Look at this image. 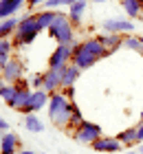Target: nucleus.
Returning a JSON list of instances; mask_svg holds the SVG:
<instances>
[{
  "label": "nucleus",
  "instance_id": "obj_34",
  "mask_svg": "<svg viewBox=\"0 0 143 154\" xmlns=\"http://www.w3.org/2000/svg\"><path fill=\"white\" fill-rule=\"evenodd\" d=\"M20 154H35V152H31V150H22Z\"/></svg>",
  "mask_w": 143,
  "mask_h": 154
},
{
  "label": "nucleus",
  "instance_id": "obj_18",
  "mask_svg": "<svg viewBox=\"0 0 143 154\" xmlns=\"http://www.w3.org/2000/svg\"><path fill=\"white\" fill-rule=\"evenodd\" d=\"M123 11L130 18L143 16V0H126V2H123Z\"/></svg>",
  "mask_w": 143,
  "mask_h": 154
},
{
  "label": "nucleus",
  "instance_id": "obj_30",
  "mask_svg": "<svg viewBox=\"0 0 143 154\" xmlns=\"http://www.w3.org/2000/svg\"><path fill=\"white\" fill-rule=\"evenodd\" d=\"M29 2V7H38V5H46L48 0H26Z\"/></svg>",
  "mask_w": 143,
  "mask_h": 154
},
{
  "label": "nucleus",
  "instance_id": "obj_39",
  "mask_svg": "<svg viewBox=\"0 0 143 154\" xmlns=\"http://www.w3.org/2000/svg\"><path fill=\"white\" fill-rule=\"evenodd\" d=\"M141 55H143V48H141Z\"/></svg>",
  "mask_w": 143,
  "mask_h": 154
},
{
  "label": "nucleus",
  "instance_id": "obj_3",
  "mask_svg": "<svg viewBox=\"0 0 143 154\" xmlns=\"http://www.w3.org/2000/svg\"><path fill=\"white\" fill-rule=\"evenodd\" d=\"M40 33V24H38V13L35 16H26L24 20H20L18 29H16V44H31Z\"/></svg>",
  "mask_w": 143,
  "mask_h": 154
},
{
  "label": "nucleus",
  "instance_id": "obj_5",
  "mask_svg": "<svg viewBox=\"0 0 143 154\" xmlns=\"http://www.w3.org/2000/svg\"><path fill=\"white\" fill-rule=\"evenodd\" d=\"M101 137V128L92 121H82L77 125V132H75V141L79 143H95L97 139Z\"/></svg>",
  "mask_w": 143,
  "mask_h": 154
},
{
  "label": "nucleus",
  "instance_id": "obj_13",
  "mask_svg": "<svg viewBox=\"0 0 143 154\" xmlns=\"http://www.w3.org/2000/svg\"><path fill=\"white\" fill-rule=\"evenodd\" d=\"M24 2L26 0H0V20L13 18V13H16Z\"/></svg>",
  "mask_w": 143,
  "mask_h": 154
},
{
  "label": "nucleus",
  "instance_id": "obj_4",
  "mask_svg": "<svg viewBox=\"0 0 143 154\" xmlns=\"http://www.w3.org/2000/svg\"><path fill=\"white\" fill-rule=\"evenodd\" d=\"M48 33L60 42V44H70L73 42V22L66 18V16H62V13H57V18L53 20V24L48 26Z\"/></svg>",
  "mask_w": 143,
  "mask_h": 154
},
{
  "label": "nucleus",
  "instance_id": "obj_19",
  "mask_svg": "<svg viewBox=\"0 0 143 154\" xmlns=\"http://www.w3.org/2000/svg\"><path fill=\"white\" fill-rule=\"evenodd\" d=\"M57 18V11H53V9H46V11H42V13H38V24H40V31L42 29H48V26L53 24V20Z\"/></svg>",
  "mask_w": 143,
  "mask_h": 154
},
{
  "label": "nucleus",
  "instance_id": "obj_23",
  "mask_svg": "<svg viewBox=\"0 0 143 154\" xmlns=\"http://www.w3.org/2000/svg\"><path fill=\"white\" fill-rule=\"evenodd\" d=\"M123 46L130 48V51H139V53H141L143 40H141V38H134V35H126V38H123Z\"/></svg>",
  "mask_w": 143,
  "mask_h": 154
},
{
  "label": "nucleus",
  "instance_id": "obj_33",
  "mask_svg": "<svg viewBox=\"0 0 143 154\" xmlns=\"http://www.w3.org/2000/svg\"><path fill=\"white\" fill-rule=\"evenodd\" d=\"M2 139H5V130H0V148H2Z\"/></svg>",
  "mask_w": 143,
  "mask_h": 154
},
{
  "label": "nucleus",
  "instance_id": "obj_37",
  "mask_svg": "<svg viewBox=\"0 0 143 154\" xmlns=\"http://www.w3.org/2000/svg\"><path fill=\"white\" fill-rule=\"evenodd\" d=\"M92 2H106V0H92Z\"/></svg>",
  "mask_w": 143,
  "mask_h": 154
},
{
  "label": "nucleus",
  "instance_id": "obj_9",
  "mask_svg": "<svg viewBox=\"0 0 143 154\" xmlns=\"http://www.w3.org/2000/svg\"><path fill=\"white\" fill-rule=\"evenodd\" d=\"M64 68L66 66H57V68H48L44 73V88L46 93H55L57 88L62 86V77H64Z\"/></svg>",
  "mask_w": 143,
  "mask_h": 154
},
{
  "label": "nucleus",
  "instance_id": "obj_12",
  "mask_svg": "<svg viewBox=\"0 0 143 154\" xmlns=\"http://www.w3.org/2000/svg\"><path fill=\"white\" fill-rule=\"evenodd\" d=\"M16 84H18V90H16V95H13V99L9 101V106H11V108L22 110V106L29 101L31 93H29V88H26V82H24V79H20V82H16Z\"/></svg>",
  "mask_w": 143,
  "mask_h": 154
},
{
  "label": "nucleus",
  "instance_id": "obj_20",
  "mask_svg": "<svg viewBox=\"0 0 143 154\" xmlns=\"http://www.w3.org/2000/svg\"><path fill=\"white\" fill-rule=\"evenodd\" d=\"M24 128H26L29 132H35V134H38V132L44 130V123H42L40 119L35 117V112H33V115H26V117H24Z\"/></svg>",
  "mask_w": 143,
  "mask_h": 154
},
{
  "label": "nucleus",
  "instance_id": "obj_25",
  "mask_svg": "<svg viewBox=\"0 0 143 154\" xmlns=\"http://www.w3.org/2000/svg\"><path fill=\"white\" fill-rule=\"evenodd\" d=\"M82 121H84V117H82V112H79V108L73 106V117H70V125H75V128H77V125H79Z\"/></svg>",
  "mask_w": 143,
  "mask_h": 154
},
{
  "label": "nucleus",
  "instance_id": "obj_36",
  "mask_svg": "<svg viewBox=\"0 0 143 154\" xmlns=\"http://www.w3.org/2000/svg\"><path fill=\"white\" fill-rule=\"evenodd\" d=\"M137 152H139V154H143V143H141V148H139V150H137Z\"/></svg>",
  "mask_w": 143,
  "mask_h": 154
},
{
  "label": "nucleus",
  "instance_id": "obj_32",
  "mask_svg": "<svg viewBox=\"0 0 143 154\" xmlns=\"http://www.w3.org/2000/svg\"><path fill=\"white\" fill-rule=\"evenodd\" d=\"M0 130H9V125H7L5 119H0Z\"/></svg>",
  "mask_w": 143,
  "mask_h": 154
},
{
  "label": "nucleus",
  "instance_id": "obj_27",
  "mask_svg": "<svg viewBox=\"0 0 143 154\" xmlns=\"http://www.w3.org/2000/svg\"><path fill=\"white\" fill-rule=\"evenodd\" d=\"M31 84H33L35 88H42V86H44V75H33Z\"/></svg>",
  "mask_w": 143,
  "mask_h": 154
},
{
  "label": "nucleus",
  "instance_id": "obj_38",
  "mask_svg": "<svg viewBox=\"0 0 143 154\" xmlns=\"http://www.w3.org/2000/svg\"><path fill=\"white\" fill-rule=\"evenodd\" d=\"M141 121H143V112H141Z\"/></svg>",
  "mask_w": 143,
  "mask_h": 154
},
{
  "label": "nucleus",
  "instance_id": "obj_10",
  "mask_svg": "<svg viewBox=\"0 0 143 154\" xmlns=\"http://www.w3.org/2000/svg\"><path fill=\"white\" fill-rule=\"evenodd\" d=\"M22 71H24V66L20 60H9L2 66V77L7 79V84H16L22 79Z\"/></svg>",
  "mask_w": 143,
  "mask_h": 154
},
{
  "label": "nucleus",
  "instance_id": "obj_14",
  "mask_svg": "<svg viewBox=\"0 0 143 154\" xmlns=\"http://www.w3.org/2000/svg\"><path fill=\"white\" fill-rule=\"evenodd\" d=\"M18 143H20L18 134H13V132H5V139H2V148H0V154H16Z\"/></svg>",
  "mask_w": 143,
  "mask_h": 154
},
{
  "label": "nucleus",
  "instance_id": "obj_8",
  "mask_svg": "<svg viewBox=\"0 0 143 154\" xmlns=\"http://www.w3.org/2000/svg\"><path fill=\"white\" fill-rule=\"evenodd\" d=\"M73 60V46L70 44H60L53 51L51 60H48V68H57V66H66V62Z\"/></svg>",
  "mask_w": 143,
  "mask_h": 154
},
{
  "label": "nucleus",
  "instance_id": "obj_22",
  "mask_svg": "<svg viewBox=\"0 0 143 154\" xmlns=\"http://www.w3.org/2000/svg\"><path fill=\"white\" fill-rule=\"evenodd\" d=\"M18 20L16 18H7V20H0V38H7L9 33H13L18 29Z\"/></svg>",
  "mask_w": 143,
  "mask_h": 154
},
{
  "label": "nucleus",
  "instance_id": "obj_21",
  "mask_svg": "<svg viewBox=\"0 0 143 154\" xmlns=\"http://www.w3.org/2000/svg\"><path fill=\"white\" fill-rule=\"evenodd\" d=\"M117 139L123 145H128V148H130V145H134L137 143V128H128V130H121L119 134H117Z\"/></svg>",
  "mask_w": 143,
  "mask_h": 154
},
{
  "label": "nucleus",
  "instance_id": "obj_15",
  "mask_svg": "<svg viewBox=\"0 0 143 154\" xmlns=\"http://www.w3.org/2000/svg\"><path fill=\"white\" fill-rule=\"evenodd\" d=\"M79 73H82V68H77L75 64H66V68H64V77H62V86H64V88L75 86Z\"/></svg>",
  "mask_w": 143,
  "mask_h": 154
},
{
  "label": "nucleus",
  "instance_id": "obj_16",
  "mask_svg": "<svg viewBox=\"0 0 143 154\" xmlns=\"http://www.w3.org/2000/svg\"><path fill=\"white\" fill-rule=\"evenodd\" d=\"M99 42H101V44L108 48L110 53H114L117 51V48H121L123 46V38H119L117 33H106V35H101L99 38Z\"/></svg>",
  "mask_w": 143,
  "mask_h": 154
},
{
  "label": "nucleus",
  "instance_id": "obj_6",
  "mask_svg": "<svg viewBox=\"0 0 143 154\" xmlns=\"http://www.w3.org/2000/svg\"><path fill=\"white\" fill-rule=\"evenodd\" d=\"M48 99H51V95H48L44 88H38V90H33V93H31L29 101L22 106V110H20V112H24V115H33V112H38L42 106H46Z\"/></svg>",
  "mask_w": 143,
  "mask_h": 154
},
{
  "label": "nucleus",
  "instance_id": "obj_2",
  "mask_svg": "<svg viewBox=\"0 0 143 154\" xmlns=\"http://www.w3.org/2000/svg\"><path fill=\"white\" fill-rule=\"evenodd\" d=\"M48 117L55 125H68L73 117V103L64 95H51L48 99Z\"/></svg>",
  "mask_w": 143,
  "mask_h": 154
},
{
  "label": "nucleus",
  "instance_id": "obj_1",
  "mask_svg": "<svg viewBox=\"0 0 143 154\" xmlns=\"http://www.w3.org/2000/svg\"><path fill=\"white\" fill-rule=\"evenodd\" d=\"M106 55H110V51L99 42V38H92V40L82 42V44H75V48H73V64L77 68H82V71H86V68H90L95 62L104 60Z\"/></svg>",
  "mask_w": 143,
  "mask_h": 154
},
{
  "label": "nucleus",
  "instance_id": "obj_35",
  "mask_svg": "<svg viewBox=\"0 0 143 154\" xmlns=\"http://www.w3.org/2000/svg\"><path fill=\"white\" fill-rule=\"evenodd\" d=\"M126 154H139V152L137 150H130V152H126Z\"/></svg>",
  "mask_w": 143,
  "mask_h": 154
},
{
  "label": "nucleus",
  "instance_id": "obj_31",
  "mask_svg": "<svg viewBox=\"0 0 143 154\" xmlns=\"http://www.w3.org/2000/svg\"><path fill=\"white\" fill-rule=\"evenodd\" d=\"M7 86H9V84H7V79H5V77H0V97H2V93H5Z\"/></svg>",
  "mask_w": 143,
  "mask_h": 154
},
{
  "label": "nucleus",
  "instance_id": "obj_28",
  "mask_svg": "<svg viewBox=\"0 0 143 154\" xmlns=\"http://www.w3.org/2000/svg\"><path fill=\"white\" fill-rule=\"evenodd\" d=\"M64 97H66V99L70 101V99H73V97H75V88H73V86H68V88H64Z\"/></svg>",
  "mask_w": 143,
  "mask_h": 154
},
{
  "label": "nucleus",
  "instance_id": "obj_7",
  "mask_svg": "<svg viewBox=\"0 0 143 154\" xmlns=\"http://www.w3.org/2000/svg\"><path fill=\"white\" fill-rule=\"evenodd\" d=\"M104 31L106 33H132L134 31V24L130 22V20H123V18H108L104 20Z\"/></svg>",
  "mask_w": 143,
  "mask_h": 154
},
{
  "label": "nucleus",
  "instance_id": "obj_29",
  "mask_svg": "<svg viewBox=\"0 0 143 154\" xmlns=\"http://www.w3.org/2000/svg\"><path fill=\"white\" fill-rule=\"evenodd\" d=\"M137 143H143V121L141 125H137Z\"/></svg>",
  "mask_w": 143,
  "mask_h": 154
},
{
  "label": "nucleus",
  "instance_id": "obj_11",
  "mask_svg": "<svg viewBox=\"0 0 143 154\" xmlns=\"http://www.w3.org/2000/svg\"><path fill=\"white\" fill-rule=\"evenodd\" d=\"M95 152H121L123 143L117 137H99L95 143H90Z\"/></svg>",
  "mask_w": 143,
  "mask_h": 154
},
{
  "label": "nucleus",
  "instance_id": "obj_17",
  "mask_svg": "<svg viewBox=\"0 0 143 154\" xmlns=\"http://www.w3.org/2000/svg\"><path fill=\"white\" fill-rule=\"evenodd\" d=\"M86 11V0H77V2L70 5V11H68V20L73 24H79L82 22V16Z\"/></svg>",
  "mask_w": 143,
  "mask_h": 154
},
{
  "label": "nucleus",
  "instance_id": "obj_26",
  "mask_svg": "<svg viewBox=\"0 0 143 154\" xmlns=\"http://www.w3.org/2000/svg\"><path fill=\"white\" fill-rule=\"evenodd\" d=\"M73 2H77V0H48V2H46V7H48V9H55V7H60V5H73Z\"/></svg>",
  "mask_w": 143,
  "mask_h": 154
},
{
  "label": "nucleus",
  "instance_id": "obj_24",
  "mask_svg": "<svg viewBox=\"0 0 143 154\" xmlns=\"http://www.w3.org/2000/svg\"><path fill=\"white\" fill-rule=\"evenodd\" d=\"M16 90H18V84H9V86L5 88V93H2V99L9 103V101L13 99V95H16Z\"/></svg>",
  "mask_w": 143,
  "mask_h": 154
},
{
  "label": "nucleus",
  "instance_id": "obj_40",
  "mask_svg": "<svg viewBox=\"0 0 143 154\" xmlns=\"http://www.w3.org/2000/svg\"><path fill=\"white\" fill-rule=\"evenodd\" d=\"M121 2H126V0H121Z\"/></svg>",
  "mask_w": 143,
  "mask_h": 154
}]
</instances>
